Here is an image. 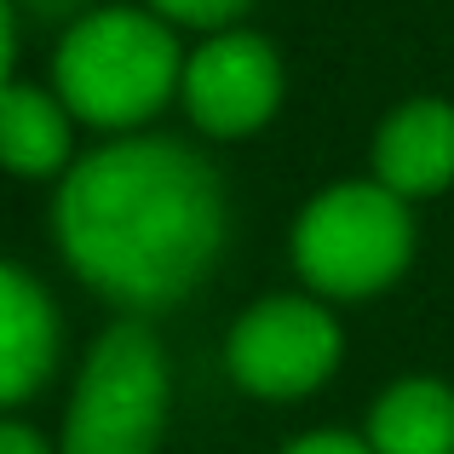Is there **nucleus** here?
Here are the masks:
<instances>
[{
	"label": "nucleus",
	"instance_id": "nucleus-1",
	"mask_svg": "<svg viewBox=\"0 0 454 454\" xmlns=\"http://www.w3.org/2000/svg\"><path fill=\"white\" fill-rule=\"evenodd\" d=\"M64 265L127 317L190 300L213 277L231 236L219 167L184 138L121 133L75 155L52 196Z\"/></svg>",
	"mask_w": 454,
	"mask_h": 454
},
{
	"label": "nucleus",
	"instance_id": "nucleus-2",
	"mask_svg": "<svg viewBox=\"0 0 454 454\" xmlns=\"http://www.w3.org/2000/svg\"><path fill=\"white\" fill-rule=\"evenodd\" d=\"M178 81L184 41L145 0L81 12L52 46V92L104 138L145 133L167 104H178Z\"/></svg>",
	"mask_w": 454,
	"mask_h": 454
},
{
	"label": "nucleus",
	"instance_id": "nucleus-3",
	"mask_svg": "<svg viewBox=\"0 0 454 454\" xmlns=\"http://www.w3.org/2000/svg\"><path fill=\"white\" fill-rule=\"evenodd\" d=\"M173 363L150 317H115L87 345L58 426V454H161Z\"/></svg>",
	"mask_w": 454,
	"mask_h": 454
},
{
	"label": "nucleus",
	"instance_id": "nucleus-4",
	"mask_svg": "<svg viewBox=\"0 0 454 454\" xmlns=\"http://www.w3.org/2000/svg\"><path fill=\"white\" fill-rule=\"evenodd\" d=\"M288 254L317 300H374L414 265V207L380 178H340L300 207Z\"/></svg>",
	"mask_w": 454,
	"mask_h": 454
},
{
	"label": "nucleus",
	"instance_id": "nucleus-5",
	"mask_svg": "<svg viewBox=\"0 0 454 454\" xmlns=\"http://www.w3.org/2000/svg\"><path fill=\"white\" fill-rule=\"evenodd\" d=\"M345 363V328L317 294H265L231 322L224 368L259 403H300Z\"/></svg>",
	"mask_w": 454,
	"mask_h": 454
},
{
	"label": "nucleus",
	"instance_id": "nucleus-6",
	"mask_svg": "<svg viewBox=\"0 0 454 454\" xmlns=\"http://www.w3.org/2000/svg\"><path fill=\"white\" fill-rule=\"evenodd\" d=\"M282 92H288L282 52L259 29L231 23V29L201 35V41L184 52L178 104H184L190 127H196L201 138L236 145V138L265 133L270 115L282 110Z\"/></svg>",
	"mask_w": 454,
	"mask_h": 454
},
{
	"label": "nucleus",
	"instance_id": "nucleus-7",
	"mask_svg": "<svg viewBox=\"0 0 454 454\" xmlns=\"http://www.w3.org/2000/svg\"><path fill=\"white\" fill-rule=\"evenodd\" d=\"M64 322L35 270L0 259V414H18L52 380Z\"/></svg>",
	"mask_w": 454,
	"mask_h": 454
},
{
	"label": "nucleus",
	"instance_id": "nucleus-8",
	"mask_svg": "<svg viewBox=\"0 0 454 454\" xmlns=\"http://www.w3.org/2000/svg\"><path fill=\"white\" fill-rule=\"evenodd\" d=\"M391 196L432 201L454 184V104L449 98H409L380 121L374 133V173Z\"/></svg>",
	"mask_w": 454,
	"mask_h": 454
},
{
	"label": "nucleus",
	"instance_id": "nucleus-9",
	"mask_svg": "<svg viewBox=\"0 0 454 454\" xmlns=\"http://www.w3.org/2000/svg\"><path fill=\"white\" fill-rule=\"evenodd\" d=\"M75 115L58 98L52 87H35V81H6L0 87V173L12 178H64L75 167Z\"/></svg>",
	"mask_w": 454,
	"mask_h": 454
},
{
	"label": "nucleus",
	"instance_id": "nucleus-10",
	"mask_svg": "<svg viewBox=\"0 0 454 454\" xmlns=\"http://www.w3.org/2000/svg\"><path fill=\"white\" fill-rule=\"evenodd\" d=\"M374 454H454V386L437 374H403L374 397L363 426Z\"/></svg>",
	"mask_w": 454,
	"mask_h": 454
},
{
	"label": "nucleus",
	"instance_id": "nucleus-11",
	"mask_svg": "<svg viewBox=\"0 0 454 454\" xmlns=\"http://www.w3.org/2000/svg\"><path fill=\"white\" fill-rule=\"evenodd\" d=\"M150 12H161L173 29H196V35H213V29H231L242 23V12L254 0H145Z\"/></svg>",
	"mask_w": 454,
	"mask_h": 454
},
{
	"label": "nucleus",
	"instance_id": "nucleus-12",
	"mask_svg": "<svg viewBox=\"0 0 454 454\" xmlns=\"http://www.w3.org/2000/svg\"><path fill=\"white\" fill-rule=\"evenodd\" d=\"M277 454H374L363 432H340V426H322V432H300L294 443H282Z\"/></svg>",
	"mask_w": 454,
	"mask_h": 454
},
{
	"label": "nucleus",
	"instance_id": "nucleus-13",
	"mask_svg": "<svg viewBox=\"0 0 454 454\" xmlns=\"http://www.w3.org/2000/svg\"><path fill=\"white\" fill-rule=\"evenodd\" d=\"M0 454H58V443H46L29 420L18 414H0Z\"/></svg>",
	"mask_w": 454,
	"mask_h": 454
},
{
	"label": "nucleus",
	"instance_id": "nucleus-14",
	"mask_svg": "<svg viewBox=\"0 0 454 454\" xmlns=\"http://www.w3.org/2000/svg\"><path fill=\"white\" fill-rule=\"evenodd\" d=\"M12 6H18V18H52V23H75L81 12H92L87 0H12Z\"/></svg>",
	"mask_w": 454,
	"mask_h": 454
},
{
	"label": "nucleus",
	"instance_id": "nucleus-15",
	"mask_svg": "<svg viewBox=\"0 0 454 454\" xmlns=\"http://www.w3.org/2000/svg\"><path fill=\"white\" fill-rule=\"evenodd\" d=\"M12 64H18V6L0 0V87L18 81V75H12Z\"/></svg>",
	"mask_w": 454,
	"mask_h": 454
}]
</instances>
